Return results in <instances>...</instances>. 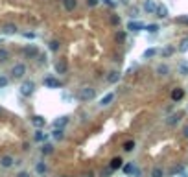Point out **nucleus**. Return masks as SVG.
I'll return each mask as SVG.
<instances>
[{
	"label": "nucleus",
	"mask_w": 188,
	"mask_h": 177,
	"mask_svg": "<svg viewBox=\"0 0 188 177\" xmlns=\"http://www.w3.org/2000/svg\"><path fill=\"white\" fill-rule=\"evenodd\" d=\"M35 92V83L30 79V81H24L22 85H20V94L24 96V98H28V96H31Z\"/></svg>",
	"instance_id": "7ed1b4c3"
},
{
	"label": "nucleus",
	"mask_w": 188,
	"mask_h": 177,
	"mask_svg": "<svg viewBox=\"0 0 188 177\" xmlns=\"http://www.w3.org/2000/svg\"><path fill=\"white\" fill-rule=\"evenodd\" d=\"M146 28V24H142V22H138V20H131L129 24H127V30H131V31H140V30H144Z\"/></svg>",
	"instance_id": "1a4fd4ad"
},
{
	"label": "nucleus",
	"mask_w": 188,
	"mask_h": 177,
	"mask_svg": "<svg viewBox=\"0 0 188 177\" xmlns=\"http://www.w3.org/2000/svg\"><path fill=\"white\" fill-rule=\"evenodd\" d=\"M7 85H9V78L7 76H0V89H4Z\"/></svg>",
	"instance_id": "7c9ffc66"
},
{
	"label": "nucleus",
	"mask_w": 188,
	"mask_h": 177,
	"mask_svg": "<svg viewBox=\"0 0 188 177\" xmlns=\"http://www.w3.org/2000/svg\"><path fill=\"white\" fill-rule=\"evenodd\" d=\"M133 166H135V163H127V164H124V166H122L124 174H126V175H131V172H133Z\"/></svg>",
	"instance_id": "b1692460"
},
{
	"label": "nucleus",
	"mask_w": 188,
	"mask_h": 177,
	"mask_svg": "<svg viewBox=\"0 0 188 177\" xmlns=\"http://www.w3.org/2000/svg\"><path fill=\"white\" fill-rule=\"evenodd\" d=\"M4 33H15L17 31V26H13V24H7V26H4V30H2Z\"/></svg>",
	"instance_id": "c85d7f7f"
},
{
	"label": "nucleus",
	"mask_w": 188,
	"mask_h": 177,
	"mask_svg": "<svg viewBox=\"0 0 188 177\" xmlns=\"http://www.w3.org/2000/svg\"><path fill=\"white\" fill-rule=\"evenodd\" d=\"M181 116H183V113H175V115H172V116L166 120V124H168V126H175V124L181 120Z\"/></svg>",
	"instance_id": "dca6fc26"
},
{
	"label": "nucleus",
	"mask_w": 188,
	"mask_h": 177,
	"mask_svg": "<svg viewBox=\"0 0 188 177\" xmlns=\"http://www.w3.org/2000/svg\"><path fill=\"white\" fill-rule=\"evenodd\" d=\"M63 4H65V7H66L68 11H72V9L76 7V0H63Z\"/></svg>",
	"instance_id": "cd10ccee"
},
{
	"label": "nucleus",
	"mask_w": 188,
	"mask_h": 177,
	"mask_svg": "<svg viewBox=\"0 0 188 177\" xmlns=\"http://www.w3.org/2000/svg\"><path fill=\"white\" fill-rule=\"evenodd\" d=\"M183 172V166H175L174 170H172V175H175V174H181Z\"/></svg>",
	"instance_id": "e433bc0d"
},
{
	"label": "nucleus",
	"mask_w": 188,
	"mask_h": 177,
	"mask_svg": "<svg viewBox=\"0 0 188 177\" xmlns=\"http://www.w3.org/2000/svg\"><path fill=\"white\" fill-rule=\"evenodd\" d=\"M124 166V161L120 159V157H114V159H111V163H109V168L114 172V170H118V168H122Z\"/></svg>",
	"instance_id": "ddd939ff"
},
{
	"label": "nucleus",
	"mask_w": 188,
	"mask_h": 177,
	"mask_svg": "<svg viewBox=\"0 0 188 177\" xmlns=\"http://www.w3.org/2000/svg\"><path fill=\"white\" fill-rule=\"evenodd\" d=\"M24 37H26V39H33V37H35V33H30V31H26V33H24Z\"/></svg>",
	"instance_id": "ea45409f"
},
{
	"label": "nucleus",
	"mask_w": 188,
	"mask_h": 177,
	"mask_svg": "<svg viewBox=\"0 0 188 177\" xmlns=\"http://www.w3.org/2000/svg\"><path fill=\"white\" fill-rule=\"evenodd\" d=\"M144 11L150 13V15H155V11H157V4H155V0H146V2H144Z\"/></svg>",
	"instance_id": "6e6552de"
},
{
	"label": "nucleus",
	"mask_w": 188,
	"mask_h": 177,
	"mask_svg": "<svg viewBox=\"0 0 188 177\" xmlns=\"http://www.w3.org/2000/svg\"><path fill=\"white\" fill-rule=\"evenodd\" d=\"M26 72H28V68H26L24 63H15V65L11 66V78H13V79H22V78L26 76Z\"/></svg>",
	"instance_id": "f257e3e1"
},
{
	"label": "nucleus",
	"mask_w": 188,
	"mask_h": 177,
	"mask_svg": "<svg viewBox=\"0 0 188 177\" xmlns=\"http://www.w3.org/2000/svg\"><path fill=\"white\" fill-rule=\"evenodd\" d=\"M78 98H79L81 102H90V100L96 98V89H92V87H83V89H79Z\"/></svg>",
	"instance_id": "f03ea898"
},
{
	"label": "nucleus",
	"mask_w": 188,
	"mask_h": 177,
	"mask_svg": "<svg viewBox=\"0 0 188 177\" xmlns=\"http://www.w3.org/2000/svg\"><path fill=\"white\" fill-rule=\"evenodd\" d=\"M50 50L52 52H57L59 50V41H50Z\"/></svg>",
	"instance_id": "72a5a7b5"
},
{
	"label": "nucleus",
	"mask_w": 188,
	"mask_h": 177,
	"mask_svg": "<svg viewBox=\"0 0 188 177\" xmlns=\"http://www.w3.org/2000/svg\"><path fill=\"white\" fill-rule=\"evenodd\" d=\"M15 164V157H11V155H2L0 157V166L2 168H11Z\"/></svg>",
	"instance_id": "0eeeda50"
},
{
	"label": "nucleus",
	"mask_w": 188,
	"mask_h": 177,
	"mask_svg": "<svg viewBox=\"0 0 188 177\" xmlns=\"http://www.w3.org/2000/svg\"><path fill=\"white\" fill-rule=\"evenodd\" d=\"M87 4L92 7V6H96V4H98V0H87Z\"/></svg>",
	"instance_id": "79ce46f5"
},
{
	"label": "nucleus",
	"mask_w": 188,
	"mask_h": 177,
	"mask_svg": "<svg viewBox=\"0 0 188 177\" xmlns=\"http://www.w3.org/2000/svg\"><path fill=\"white\" fill-rule=\"evenodd\" d=\"M41 153H42L44 157L52 155V153H54V146H52V144H42V148H41Z\"/></svg>",
	"instance_id": "a211bd4d"
},
{
	"label": "nucleus",
	"mask_w": 188,
	"mask_h": 177,
	"mask_svg": "<svg viewBox=\"0 0 188 177\" xmlns=\"http://www.w3.org/2000/svg\"><path fill=\"white\" fill-rule=\"evenodd\" d=\"M52 137H54L55 140H63V139H65V131L59 129V127H55V129L52 131Z\"/></svg>",
	"instance_id": "aec40b11"
},
{
	"label": "nucleus",
	"mask_w": 188,
	"mask_h": 177,
	"mask_svg": "<svg viewBox=\"0 0 188 177\" xmlns=\"http://www.w3.org/2000/svg\"><path fill=\"white\" fill-rule=\"evenodd\" d=\"M168 72H170V68H168L166 65H159V66H157V74H161V76H166Z\"/></svg>",
	"instance_id": "a878e982"
},
{
	"label": "nucleus",
	"mask_w": 188,
	"mask_h": 177,
	"mask_svg": "<svg viewBox=\"0 0 188 177\" xmlns=\"http://www.w3.org/2000/svg\"><path fill=\"white\" fill-rule=\"evenodd\" d=\"M22 52H24V55H26V57H30V59H35V57L39 55V48H37L35 44H31V46H26Z\"/></svg>",
	"instance_id": "423d86ee"
},
{
	"label": "nucleus",
	"mask_w": 188,
	"mask_h": 177,
	"mask_svg": "<svg viewBox=\"0 0 188 177\" xmlns=\"http://www.w3.org/2000/svg\"><path fill=\"white\" fill-rule=\"evenodd\" d=\"M114 98H116L114 92H107V94H103V96L100 98V107H109V105L114 102Z\"/></svg>",
	"instance_id": "39448f33"
},
{
	"label": "nucleus",
	"mask_w": 188,
	"mask_h": 177,
	"mask_svg": "<svg viewBox=\"0 0 188 177\" xmlns=\"http://www.w3.org/2000/svg\"><path fill=\"white\" fill-rule=\"evenodd\" d=\"M35 172H37L39 175H46V174H48V166L44 164V161H39V163L35 164Z\"/></svg>",
	"instance_id": "4468645a"
},
{
	"label": "nucleus",
	"mask_w": 188,
	"mask_h": 177,
	"mask_svg": "<svg viewBox=\"0 0 188 177\" xmlns=\"http://www.w3.org/2000/svg\"><path fill=\"white\" fill-rule=\"evenodd\" d=\"M183 96H185V91H183V89H175V91L172 92V98H174L175 102H177V100H181Z\"/></svg>",
	"instance_id": "5701e85b"
},
{
	"label": "nucleus",
	"mask_w": 188,
	"mask_h": 177,
	"mask_svg": "<svg viewBox=\"0 0 188 177\" xmlns=\"http://www.w3.org/2000/svg\"><path fill=\"white\" fill-rule=\"evenodd\" d=\"M150 177H164V170H162V168H159V166H155V168L151 170Z\"/></svg>",
	"instance_id": "412c9836"
},
{
	"label": "nucleus",
	"mask_w": 188,
	"mask_h": 177,
	"mask_svg": "<svg viewBox=\"0 0 188 177\" xmlns=\"http://www.w3.org/2000/svg\"><path fill=\"white\" fill-rule=\"evenodd\" d=\"M111 174H113V170H111V168H107L105 172H102V177H109Z\"/></svg>",
	"instance_id": "58836bf2"
},
{
	"label": "nucleus",
	"mask_w": 188,
	"mask_h": 177,
	"mask_svg": "<svg viewBox=\"0 0 188 177\" xmlns=\"http://www.w3.org/2000/svg\"><path fill=\"white\" fill-rule=\"evenodd\" d=\"M66 124H68V116H59V118L54 122V127H59V129H63Z\"/></svg>",
	"instance_id": "2eb2a0df"
},
{
	"label": "nucleus",
	"mask_w": 188,
	"mask_h": 177,
	"mask_svg": "<svg viewBox=\"0 0 188 177\" xmlns=\"http://www.w3.org/2000/svg\"><path fill=\"white\" fill-rule=\"evenodd\" d=\"M179 50H181V52H186V50H188V37L181 41V44H179Z\"/></svg>",
	"instance_id": "2f4dec72"
},
{
	"label": "nucleus",
	"mask_w": 188,
	"mask_h": 177,
	"mask_svg": "<svg viewBox=\"0 0 188 177\" xmlns=\"http://www.w3.org/2000/svg\"><path fill=\"white\" fill-rule=\"evenodd\" d=\"M135 150V140H127L124 144V151H133Z\"/></svg>",
	"instance_id": "bb28decb"
},
{
	"label": "nucleus",
	"mask_w": 188,
	"mask_h": 177,
	"mask_svg": "<svg viewBox=\"0 0 188 177\" xmlns=\"http://www.w3.org/2000/svg\"><path fill=\"white\" fill-rule=\"evenodd\" d=\"M42 83H44V87H48V89H59V87H61V81H59L57 78H54V76H46V78L42 79Z\"/></svg>",
	"instance_id": "20e7f679"
},
{
	"label": "nucleus",
	"mask_w": 188,
	"mask_h": 177,
	"mask_svg": "<svg viewBox=\"0 0 188 177\" xmlns=\"http://www.w3.org/2000/svg\"><path fill=\"white\" fill-rule=\"evenodd\" d=\"M183 135H185V139H188V124L183 127Z\"/></svg>",
	"instance_id": "a19ab883"
},
{
	"label": "nucleus",
	"mask_w": 188,
	"mask_h": 177,
	"mask_svg": "<svg viewBox=\"0 0 188 177\" xmlns=\"http://www.w3.org/2000/svg\"><path fill=\"white\" fill-rule=\"evenodd\" d=\"M183 22H186V24H188V17H186V18H183Z\"/></svg>",
	"instance_id": "c03bdc74"
},
{
	"label": "nucleus",
	"mask_w": 188,
	"mask_h": 177,
	"mask_svg": "<svg viewBox=\"0 0 188 177\" xmlns=\"http://www.w3.org/2000/svg\"><path fill=\"white\" fill-rule=\"evenodd\" d=\"M144 30H148L150 33H157V31H159V26H157V24H148Z\"/></svg>",
	"instance_id": "c756f323"
},
{
	"label": "nucleus",
	"mask_w": 188,
	"mask_h": 177,
	"mask_svg": "<svg viewBox=\"0 0 188 177\" xmlns=\"http://www.w3.org/2000/svg\"><path fill=\"white\" fill-rule=\"evenodd\" d=\"M9 59V52L6 48H0V63H6Z\"/></svg>",
	"instance_id": "393cba45"
},
{
	"label": "nucleus",
	"mask_w": 188,
	"mask_h": 177,
	"mask_svg": "<svg viewBox=\"0 0 188 177\" xmlns=\"http://www.w3.org/2000/svg\"><path fill=\"white\" fill-rule=\"evenodd\" d=\"M155 15H157L159 18H166V17H168V7H166L164 4H159V6H157V11H155Z\"/></svg>",
	"instance_id": "f8f14e48"
},
{
	"label": "nucleus",
	"mask_w": 188,
	"mask_h": 177,
	"mask_svg": "<svg viewBox=\"0 0 188 177\" xmlns=\"http://www.w3.org/2000/svg\"><path fill=\"white\" fill-rule=\"evenodd\" d=\"M157 55V48H148L146 52H144V59H151V57H155Z\"/></svg>",
	"instance_id": "4be33fe9"
},
{
	"label": "nucleus",
	"mask_w": 188,
	"mask_h": 177,
	"mask_svg": "<svg viewBox=\"0 0 188 177\" xmlns=\"http://www.w3.org/2000/svg\"><path fill=\"white\" fill-rule=\"evenodd\" d=\"M174 52H175V50H174L172 46H168V48H164V50H162V55H164V57H168V55H172Z\"/></svg>",
	"instance_id": "f704fd0d"
},
{
	"label": "nucleus",
	"mask_w": 188,
	"mask_h": 177,
	"mask_svg": "<svg viewBox=\"0 0 188 177\" xmlns=\"http://www.w3.org/2000/svg\"><path fill=\"white\" fill-rule=\"evenodd\" d=\"M33 139H35L37 142H42V144H44V140L48 139V135H46V133H42L41 129H37V131H35V135H33Z\"/></svg>",
	"instance_id": "f3484780"
},
{
	"label": "nucleus",
	"mask_w": 188,
	"mask_h": 177,
	"mask_svg": "<svg viewBox=\"0 0 188 177\" xmlns=\"http://www.w3.org/2000/svg\"><path fill=\"white\" fill-rule=\"evenodd\" d=\"M131 175H135V177H142V170H140V168H138V166L135 164V166H133V172H131Z\"/></svg>",
	"instance_id": "473e14b6"
},
{
	"label": "nucleus",
	"mask_w": 188,
	"mask_h": 177,
	"mask_svg": "<svg viewBox=\"0 0 188 177\" xmlns=\"http://www.w3.org/2000/svg\"><path fill=\"white\" fill-rule=\"evenodd\" d=\"M179 72H181L183 76H186L188 74V65H181V66H179Z\"/></svg>",
	"instance_id": "c9c22d12"
},
{
	"label": "nucleus",
	"mask_w": 188,
	"mask_h": 177,
	"mask_svg": "<svg viewBox=\"0 0 188 177\" xmlns=\"http://www.w3.org/2000/svg\"><path fill=\"white\" fill-rule=\"evenodd\" d=\"M31 124H33L37 129H41V127H44V126H46V120H44V116H39V115H35V116L31 118Z\"/></svg>",
	"instance_id": "9b49d317"
},
{
	"label": "nucleus",
	"mask_w": 188,
	"mask_h": 177,
	"mask_svg": "<svg viewBox=\"0 0 188 177\" xmlns=\"http://www.w3.org/2000/svg\"><path fill=\"white\" fill-rule=\"evenodd\" d=\"M15 177H31V174H30V172H18Z\"/></svg>",
	"instance_id": "4c0bfd02"
},
{
	"label": "nucleus",
	"mask_w": 188,
	"mask_h": 177,
	"mask_svg": "<svg viewBox=\"0 0 188 177\" xmlns=\"http://www.w3.org/2000/svg\"><path fill=\"white\" fill-rule=\"evenodd\" d=\"M120 78H122V74H120L118 70H113V72L107 74V83H118Z\"/></svg>",
	"instance_id": "9d476101"
},
{
	"label": "nucleus",
	"mask_w": 188,
	"mask_h": 177,
	"mask_svg": "<svg viewBox=\"0 0 188 177\" xmlns=\"http://www.w3.org/2000/svg\"><path fill=\"white\" fill-rule=\"evenodd\" d=\"M55 72L57 74H65L66 72V63L65 61H57L55 63Z\"/></svg>",
	"instance_id": "6ab92c4d"
},
{
	"label": "nucleus",
	"mask_w": 188,
	"mask_h": 177,
	"mask_svg": "<svg viewBox=\"0 0 188 177\" xmlns=\"http://www.w3.org/2000/svg\"><path fill=\"white\" fill-rule=\"evenodd\" d=\"M85 177H94V172H89V174H85Z\"/></svg>",
	"instance_id": "37998d69"
}]
</instances>
